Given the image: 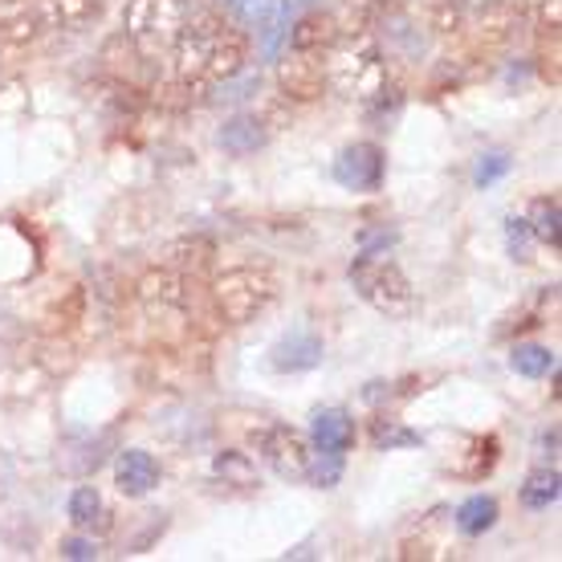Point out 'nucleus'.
<instances>
[{
    "instance_id": "f257e3e1",
    "label": "nucleus",
    "mask_w": 562,
    "mask_h": 562,
    "mask_svg": "<svg viewBox=\"0 0 562 562\" xmlns=\"http://www.w3.org/2000/svg\"><path fill=\"white\" fill-rule=\"evenodd\" d=\"M326 54H330V61H326V86H335L342 99L371 102V99H380L383 90L392 86L380 37H375V33H367V29L338 37Z\"/></svg>"
},
{
    "instance_id": "f03ea898",
    "label": "nucleus",
    "mask_w": 562,
    "mask_h": 562,
    "mask_svg": "<svg viewBox=\"0 0 562 562\" xmlns=\"http://www.w3.org/2000/svg\"><path fill=\"white\" fill-rule=\"evenodd\" d=\"M273 297H278V281H273L269 269L237 266L225 269L221 278L212 281V306H216L225 326L254 323L257 314H266Z\"/></svg>"
},
{
    "instance_id": "7ed1b4c3",
    "label": "nucleus",
    "mask_w": 562,
    "mask_h": 562,
    "mask_svg": "<svg viewBox=\"0 0 562 562\" xmlns=\"http://www.w3.org/2000/svg\"><path fill=\"white\" fill-rule=\"evenodd\" d=\"M347 278H351L355 294L363 297L371 310L387 314V318H408L412 306H416V294H412V281L404 278V269L395 261H383L380 254L355 257Z\"/></svg>"
},
{
    "instance_id": "20e7f679",
    "label": "nucleus",
    "mask_w": 562,
    "mask_h": 562,
    "mask_svg": "<svg viewBox=\"0 0 562 562\" xmlns=\"http://www.w3.org/2000/svg\"><path fill=\"white\" fill-rule=\"evenodd\" d=\"M183 25H188V9L180 0H131L123 33L139 45L143 54H159V49L176 45Z\"/></svg>"
},
{
    "instance_id": "39448f33",
    "label": "nucleus",
    "mask_w": 562,
    "mask_h": 562,
    "mask_svg": "<svg viewBox=\"0 0 562 562\" xmlns=\"http://www.w3.org/2000/svg\"><path fill=\"white\" fill-rule=\"evenodd\" d=\"M254 452L278 473L281 481H302L306 477L310 461H314L306 436L294 432V428H285V424H273V428L254 432Z\"/></svg>"
},
{
    "instance_id": "423d86ee",
    "label": "nucleus",
    "mask_w": 562,
    "mask_h": 562,
    "mask_svg": "<svg viewBox=\"0 0 562 562\" xmlns=\"http://www.w3.org/2000/svg\"><path fill=\"white\" fill-rule=\"evenodd\" d=\"M135 294H139V306L147 310V318H155V323H180L183 314H188V302H192L188 278L168 266L143 273Z\"/></svg>"
},
{
    "instance_id": "0eeeda50",
    "label": "nucleus",
    "mask_w": 562,
    "mask_h": 562,
    "mask_svg": "<svg viewBox=\"0 0 562 562\" xmlns=\"http://www.w3.org/2000/svg\"><path fill=\"white\" fill-rule=\"evenodd\" d=\"M278 86L290 102H314L323 99L326 90V61H318V54H302V49H290V54L278 61Z\"/></svg>"
},
{
    "instance_id": "6e6552de",
    "label": "nucleus",
    "mask_w": 562,
    "mask_h": 562,
    "mask_svg": "<svg viewBox=\"0 0 562 562\" xmlns=\"http://www.w3.org/2000/svg\"><path fill=\"white\" fill-rule=\"evenodd\" d=\"M383 168H387V159L375 143H355L335 159V180L351 192H380Z\"/></svg>"
},
{
    "instance_id": "1a4fd4ad",
    "label": "nucleus",
    "mask_w": 562,
    "mask_h": 562,
    "mask_svg": "<svg viewBox=\"0 0 562 562\" xmlns=\"http://www.w3.org/2000/svg\"><path fill=\"white\" fill-rule=\"evenodd\" d=\"M323 363V338L310 335V330H294L273 342L269 351V367L281 371V375H297V371H314Z\"/></svg>"
},
{
    "instance_id": "9d476101",
    "label": "nucleus",
    "mask_w": 562,
    "mask_h": 562,
    "mask_svg": "<svg viewBox=\"0 0 562 562\" xmlns=\"http://www.w3.org/2000/svg\"><path fill=\"white\" fill-rule=\"evenodd\" d=\"M285 37H290V49H302V54H326V49L342 37V29H338L335 13L310 9V13H302L294 25L285 29Z\"/></svg>"
},
{
    "instance_id": "9b49d317",
    "label": "nucleus",
    "mask_w": 562,
    "mask_h": 562,
    "mask_svg": "<svg viewBox=\"0 0 562 562\" xmlns=\"http://www.w3.org/2000/svg\"><path fill=\"white\" fill-rule=\"evenodd\" d=\"M245 61H249V45H245V33L240 29H221L216 37H212V49H209V66H204V78L212 82H228V78H237L245 70Z\"/></svg>"
},
{
    "instance_id": "f8f14e48",
    "label": "nucleus",
    "mask_w": 562,
    "mask_h": 562,
    "mask_svg": "<svg viewBox=\"0 0 562 562\" xmlns=\"http://www.w3.org/2000/svg\"><path fill=\"white\" fill-rule=\"evenodd\" d=\"M114 481H119V493L127 497H147V493L159 485V461L143 449H123L119 461H114Z\"/></svg>"
},
{
    "instance_id": "ddd939ff",
    "label": "nucleus",
    "mask_w": 562,
    "mask_h": 562,
    "mask_svg": "<svg viewBox=\"0 0 562 562\" xmlns=\"http://www.w3.org/2000/svg\"><path fill=\"white\" fill-rule=\"evenodd\" d=\"M266 143H269V127L261 114H233L225 127H221V147L228 155H237V159L257 155Z\"/></svg>"
},
{
    "instance_id": "4468645a",
    "label": "nucleus",
    "mask_w": 562,
    "mask_h": 562,
    "mask_svg": "<svg viewBox=\"0 0 562 562\" xmlns=\"http://www.w3.org/2000/svg\"><path fill=\"white\" fill-rule=\"evenodd\" d=\"M102 13V0H42V25L57 29V33H78L86 29L94 16Z\"/></svg>"
},
{
    "instance_id": "2eb2a0df",
    "label": "nucleus",
    "mask_w": 562,
    "mask_h": 562,
    "mask_svg": "<svg viewBox=\"0 0 562 562\" xmlns=\"http://www.w3.org/2000/svg\"><path fill=\"white\" fill-rule=\"evenodd\" d=\"M212 257H216V245H212V240L180 237L164 249V266L183 273V278H200V273H209L212 269Z\"/></svg>"
},
{
    "instance_id": "dca6fc26",
    "label": "nucleus",
    "mask_w": 562,
    "mask_h": 562,
    "mask_svg": "<svg viewBox=\"0 0 562 562\" xmlns=\"http://www.w3.org/2000/svg\"><path fill=\"white\" fill-rule=\"evenodd\" d=\"M314 445L330 457H347L355 445V420L342 408H326L314 416Z\"/></svg>"
},
{
    "instance_id": "f3484780",
    "label": "nucleus",
    "mask_w": 562,
    "mask_h": 562,
    "mask_svg": "<svg viewBox=\"0 0 562 562\" xmlns=\"http://www.w3.org/2000/svg\"><path fill=\"white\" fill-rule=\"evenodd\" d=\"M200 94H209L204 78H180V74H171V78H159L151 86L155 106H164V111H188V106L204 102Z\"/></svg>"
},
{
    "instance_id": "a211bd4d",
    "label": "nucleus",
    "mask_w": 562,
    "mask_h": 562,
    "mask_svg": "<svg viewBox=\"0 0 562 562\" xmlns=\"http://www.w3.org/2000/svg\"><path fill=\"white\" fill-rule=\"evenodd\" d=\"M383 37H387V45L392 49H400L404 57H424L428 54V33H424V25H416V21H408L404 13H395L383 21Z\"/></svg>"
},
{
    "instance_id": "6ab92c4d",
    "label": "nucleus",
    "mask_w": 562,
    "mask_h": 562,
    "mask_svg": "<svg viewBox=\"0 0 562 562\" xmlns=\"http://www.w3.org/2000/svg\"><path fill=\"white\" fill-rule=\"evenodd\" d=\"M493 521H497V502H493L490 493H473V497L461 502V509H457V530L469 538L493 530Z\"/></svg>"
},
{
    "instance_id": "aec40b11",
    "label": "nucleus",
    "mask_w": 562,
    "mask_h": 562,
    "mask_svg": "<svg viewBox=\"0 0 562 562\" xmlns=\"http://www.w3.org/2000/svg\"><path fill=\"white\" fill-rule=\"evenodd\" d=\"M530 233H535L542 245H550V249H559L562 245V209H559V200L554 196H542L530 204Z\"/></svg>"
},
{
    "instance_id": "412c9836",
    "label": "nucleus",
    "mask_w": 562,
    "mask_h": 562,
    "mask_svg": "<svg viewBox=\"0 0 562 562\" xmlns=\"http://www.w3.org/2000/svg\"><path fill=\"white\" fill-rule=\"evenodd\" d=\"M420 13H424V29H432L440 37H452L464 21L461 0H420Z\"/></svg>"
},
{
    "instance_id": "4be33fe9",
    "label": "nucleus",
    "mask_w": 562,
    "mask_h": 562,
    "mask_svg": "<svg viewBox=\"0 0 562 562\" xmlns=\"http://www.w3.org/2000/svg\"><path fill=\"white\" fill-rule=\"evenodd\" d=\"M559 502V469H538L521 485V506L526 509H550Z\"/></svg>"
},
{
    "instance_id": "5701e85b",
    "label": "nucleus",
    "mask_w": 562,
    "mask_h": 562,
    "mask_svg": "<svg viewBox=\"0 0 562 562\" xmlns=\"http://www.w3.org/2000/svg\"><path fill=\"white\" fill-rule=\"evenodd\" d=\"M233 21H240L245 29H266L273 21H281L278 0H225Z\"/></svg>"
},
{
    "instance_id": "b1692460",
    "label": "nucleus",
    "mask_w": 562,
    "mask_h": 562,
    "mask_svg": "<svg viewBox=\"0 0 562 562\" xmlns=\"http://www.w3.org/2000/svg\"><path fill=\"white\" fill-rule=\"evenodd\" d=\"M514 371L518 375H526V380H542L547 371H554V351L550 347H538V342H521V347H514Z\"/></svg>"
},
{
    "instance_id": "393cba45",
    "label": "nucleus",
    "mask_w": 562,
    "mask_h": 562,
    "mask_svg": "<svg viewBox=\"0 0 562 562\" xmlns=\"http://www.w3.org/2000/svg\"><path fill=\"white\" fill-rule=\"evenodd\" d=\"M37 29H42V16L33 13V9H13V13L0 16V42L29 45L37 37Z\"/></svg>"
},
{
    "instance_id": "a878e982",
    "label": "nucleus",
    "mask_w": 562,
    "mask_h": 562,
    "mask_svg": "<svg viewBox=\"0 0 562 562\" xmlns=\"http://www.w3.org/2000/svg\"><path fill=\"white\" fill-rule=\"evenodd\" d=\"M212 473L216 477L233 481V485H254L257 481V464L249 452H221L216 461H212Z\"/></svg>"
},
{
    "instance_id": "bb28decb",
    "label": "nucleus",
    "mask_w": 562,
    "mask_h": 562,
    "mask_svg": "<svg viewBox=\"0 0 562 562\" xmlns=\"http://www.w3.org/2000/svg\"><path fill=\"white\" fill-rule=\"evenodd\" d=\"M70 521L74 526H94V518H102L106 509H102V497L94 485H78V490L70 493Z\"/></svg>"
},
{
    "instance_id": "cd10ccee",
    "label": "nucleus",
    "mask_w": 562,
    "mask_h": 562,
    "mask_svg": "<svg viewBox=\"0 0 562 562\" xmlns=\"http://www.w3.org/2000/svg\"><path fill=\"white\" fill-rule=\"evenodd\" d=\"M371 440H375V449H404V445H420V436L408 432V428H400L395 420L371 424Z\"/></svg>"
},
{
    "instance_id": "c85d7f7f",
    "label": "nucleus",
    "mask_w": 562,
    "mask_h": 562,
    "mask_svg": "<svg viewBox=\"0 0 562 562\" xmlns=\"http://www.w3.org/2000/svg\"><path fill=\"white\" fill-rule=\"evenodd\" d=\"M506 171H509V155L506 151H490V155H481V159H477L473 183H477V188H490V183H497Z\"/></svg>"
},
{
    "instance_id": "c756f323",
    "label": "nucleus",
    "mask_w": 562,
    "mask_h": 562,
    "mask_svg": "<svg viewBox=\"0 0 562 562\" xmlns=\"http://www.w3.org/2000/svg\"><path fill=\"white\" fill-rule=\"evenodd\" d=\"M257 90H261V74H245V70H240L237 78H228V82L221 86V94H216V102H240V99H254Z\"/></svg>"
},
{
    "instance_id": "7c9ffc66",
    "label": "nucleus",
    "mask_w": 562,
    "mask_h": 562,
    "mask_svg": "<svg viewBox=\"0 0 562 562\" xmlns=\"http://www.w3.org/2000/svg\"><path fill=\"white\" fill-rule=\"evenodd\" d=\"M530 240H535V233H530V225L526 221H506V245L509 254H514V261H530Z\"/></svg>"
},
{
    "instance_id": "2f4dec72",
    "label": "nucleus",
    "mask_w": 562,
    "mask_h": 562,
    "mask_svg": "<svg viewBox=\"0 0 562 562\" xmlns=\"http://www.w3.org/2000/svg\"><path fill=\"white\" fill-rule=\"evenodd\" d=\"M521 4H526V9H530V13L538 16V25H542V29H550V33L559 29V21H562V0H521Z\"/></svg>"
},
{
    "instance_id": "473e14b6",
    "label": "nucleus",
    "mask_w": 562,
    "mask_h": 562,
    "mask_svg": "<svg viewBox=\"0 0 562 562\" xmlns=\"http://www.w3.org/2000/svg\"><path fill=\"white\" fill-rule=\"evenodd\" d=\"M326 457V464H318L314 469V461H310V469H306V477L314 481V485H323V490H330L338 481V473H342V457H330V452H323Z\"/></svg>"
},
{
    "instance_id": "72a5a7b5",
    "label": "nucleus",
    "mask_w": 562,
    "mask_h": 562,
    "mask_svg": "<svg viewBox=\"0 0 562 562\" xmlns=\"http://www.w3.org/2000/svg\"><path fill=\"white\" fill-rule=\"evenodd\" d=\"M61 554L74 562H86V559H99V547L86 542V538H66V542H61Z\"/></svg>"
},
{
    "instance_id": "f704fd0d",
    "label": "nucleus",
    "mask_w": 562,
    "mask_h": 562,
    "mask_svg": "<svg viewBox=\"0 0 562 562\" xmlns=\"http://www.w3.org/2000/svg\"><path fill=\"white\" fill-rule=\"evenodd\" d=\"M404 4H408V0H371V13L380 16V21H387V16L404 13Z\"/></svg>"
},
{
    "instance_id": "c9c22d12",
    "label": "nucleus",
    "mask_w": 562,
    "mask_h": 562,
    "mask_svg": "<svg viewBox=\"0 0 562 562\" xmlns=\"http://www.w3.org/2000/svg\"><path fill=\"white\" fill-rule=\"evenodd\" d=\"M183 9H192V13H196V9H212V4H221V0H180Z\"/></svg>"
}]
</instances>
